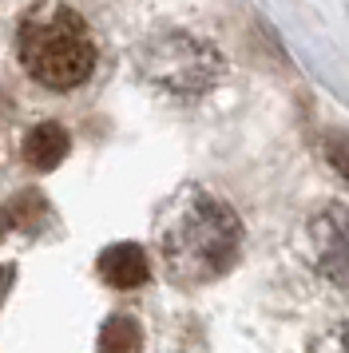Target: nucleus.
<instances>
[{
  "label": "nucleus",
  "instance_id": "7ed1b4c3",
  "mask_svg": "<svg viewBox=\"0 0 349 353\" xmlns=\"http://www.w3.org/2000/svg\"><path fill=\"white\" fill-rule=\"evenodd\" d=\"M143 72L179 96H199L210 83H219L222 76V56L206 40H195L187 32L159 36L155 44H147L143 52Z\"/></svg>",
  "mask_w": 349,
  "mask_h": 353
},
{
  "label": "nucleus",
  "instance_id": "f03ea898",
  "mask_svg": "<svg viewBox=\"0 0 349 353\" xmlns=\"http://www.w3.org/2000/svg\"><path fill=\"white\" fill-rule=\"evenodd\" d=\"M20 64L36 83L52 92H68L92 76L95 68V44L88 36V24L72 8H44L32 12L20 24Z\"/></svg>",
  "mask_w": 349,
  "mask_h": 353
},
{
  "label": "nucleus",
  "instance_id": "39448f33",
  "mask_svg": "<svg viewBox=\"0 0 349 353\" xmlns=\"http://www.w3.org/2000/svg\"><path fill=\"white\" fill-rule=\"evenodd\" d=\"M147 274H151V262H147V254H143L135 242H119V246H108L99 254V278L115 290L143 286Z\"/></svg>",
  "mask_w": 349,
  "mask_h": 353
},
{
  "label": "nucleus",
  "instance_id": "423d86ee",
  "mask_svg": "<svg viewBox=\"0 0 349 353\" xmlns=\"http://www.w3.org/2000/svg\"><path fill=\"white\" fill-rule=\"evenodd\" d=\"M68 147H72L68 131L48 119V123H36V128L28 131V139H24V159H28V167H36V171H52V167L63 163Z\"/></svg>",
  "mask_w": 349,
  "mask_h": 353
},
{
  "label": "nucleus",
  "instance_id": "6e6552de",
  "mask_svg": "<svg viewBox=\"0 0 349 353\" xmlns=\"http://www.w3.org/2000/svg\"><path fill=\"white\" fill-rule=\"evenodd\" d=\"M326 159L341 179H349V135H341V131L326 135Z\"/></svg>",
  "mask_w": 349,
  "mask_h": 353
},
{
  "label": "nucleus",
  "instance_id": "20e7f679",
  "mask_svg": "<svg viewBox=\"0 0 349 353\" xmlns=\"http://www.w3.org/2000/svg\"><path fill=\"white\" fill-rule=\"evenodd\" d=\"M310 262L333 286H349V207L330 203L310 219Z\"/></svg>",
  "mask_w": 349,
  "mask_h": 353
},
{
  "label": "nucleus",
  "instance_id": "1a4fd4ad",
  "mask_svg": "<svg viewBox=\"0 0 349 353\" xmlns=\"http://www.w3.org/2000/svg\"><path fill=\"white\" fill-rule=\"evenodd\" d=\"M321 353H349V325H341V330L326 341V350Z\"/></svg>",
  "mask_w": 349,
  "mask_h": 353
},
{
  "label": "nucleus",
  "instance_id": "f257e3e1",
  "mask_svg": "<svg viewBox=\"0 0 349 353\" xmlns=\"http://www.w3.org/2000/svg\"><path fill=\"white\" fill-rule=\"evenodd\" d=\"M238 242H242V230L235 210L222 207L219 199H210L199 187L179 194L167 223L159 226L163 262L179 282H206L230 270Z\"/></svg>",
  "mask_w": 349,
  "mask_h": 353
},
{
  "label": "nucleus",
  "instance_id": "0eeeda50",
  "mask_svg": "<svg viewBox=\"0 0 349 353\" xmlns=\"http://www.w3.org/2000/svg\"><path fill=\"white\" fill-rule=\"evenodd\" d=\"M143 345V330L135 318H111L103 330H99V353H139Z\"/></svg>",
  "mask_w": 349,
  "mask_h": 353
}]
</instances>
